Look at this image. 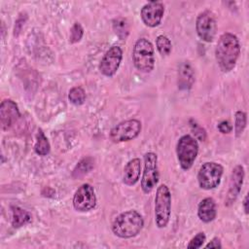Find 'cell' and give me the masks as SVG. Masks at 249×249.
Wrapping results in <instances>:
<instances>
[{
	"label": "cell",
	"instance_id": "6da1fadb",
	"mask_svg": "<svg viewBox=\"0 0 249 249\" xmlns=\"http://www.w3.org/2000/svg\"><path fill=\"white\" fill-rule=\"evenodd\" d=\"M240 54V44L238 38L230 32L222 34L215 48L216 61L222 70L227 73L231 71Z\"/></svg>",
	"mask_w": 249,
	"mask_h": 249
},
{
	"label": "cell",
	"instance_id": "7a4b0ae2",
	"mask_svg": "<svg viewBox=\"0 0 249 249\" xmlns=\"http://www.w3.org/2000/svg\"><path fill=\"white\" fill-rule=\"evenodd\" d=\"M144 226V220L136 210H128L119 214L112 223V231L121 238L136 236Z\"/></svg>",
	"mask_w": 249,
	"mask_h": 249
},
{
	"label": "cell",
	"instance_id": "3957f363",
	"mask_svg": "<svg viewBox=\"0 0 249 249\" xmlns=\"http://www.w3.org/2000/svg\"><path fill=\"white\" fill-rule=\"evenodd\" d=\"M135 68L143 73H150L155 66V51L153 44L146 38H139L132 50Z\"/></svg>",
	"mask_w": 249,
	"mask_h": 249
},
{
	"label": "cell",
	"instance_id": "277c9868",
	"mask_svg": "<svg viewBox=\"0 0 249 249\" xmlns=\"http://www.w3.org/2000/svg\"><path fill=\"white\" fill-rule=\"evenodd\" d=\"M171 215V193L168 187L161 184L158 187L155 196V221L160 229L168 225Z\"/></svg>",
	"mask_w": 249,
	"mask_h": 249
},
{
	"label": "cell",
	"instance_id": "5b68a950",
	"mask_svg": "<svg viewBox=\"0 0 249 249\" xmlns=\"http://www.w3.org/2000/svg\"><path fill=\"white\" fill-rule=\"evenodd\" d=\"M176 154L182 169H190L198 154V143L196 138L189 134L181 136L177 142Z\"/></svg>",
	"mask_w": 249,
	"mask_h": 249
},
{
	"label": "cell",
	"instance_id": "8992f818",
	"mask_svg": "<svg viewBox=\"0 0 249 249\" xmlns=\"http://www.w3.org/2000/svg\"><path fill=\"white\" fill-rule=\"evenodd\" d=\"M224 168L220 163L214 161L204 162L197 173V182L201 189L212 190L219 186Z\"/></svg>",
	"mask_w": 249,
	"mask_h": 249
},
{
	"label": "cell",
	"instance_id": "52a82bcc",
	"mask_svg": "<svg viewBox=\"0 0 249 249\" xmlns=\"http://www.w3.org/2000/svg\"><path fill=\"white\" fill-rule=\"evenodd\" d=\"M160 179L158 157L153 152H148L144 156V170L141 178V189L145 194H150L157 186Z\"/></svg>",
	"mask_w": 249,
	"mask_h": 249
},
{
	"label": "cell",
	"instance_id": "ba28073f",
	"mask_svg": "<svg viewBox=\"0 0 249 249\" xmlns=\"http://www.w3.org/2000/svg\"><path fill=\"white\" fill-rule=\"evenodd\" d=\"M141 128L142 124L139 120H126L121 122L111 129L110 138L115 143L130 141L140 134Z\"/></svg>",
	"mask_w": 249,
	"mask_h": 249
},
{
	"label": "cell",
	"instance_id": "9c48e42d",
	"mask_svg": "<svg viewBox=\"0 0 249 249\" xmlns=\"http://www.w3.org/2000/svg\"><path fill=\"white\" fill-rule=\"evenodd\" d=\"M96 205V196L90 184H83L75 192L73 196V206L76 211L88 212Z\"/></svg>",
	"mask_w": 249,
	"mask_h": 249
},
{
	"label": "cell",
	"instance_id": "30bf717a",
	"mask_svg": "<svg viewBox=\"0 0 249 249\" xmlns=\"http://www.w3.org/2000/svg\"><path fill=\"white\" fill-rule=\"evenodd\" d=\"M196 29L198 37L201 40L207 43L212 42L217 31V23L213 14L209 11L200 13L196 18Z\"/></svg>",
	"mask_w": 249,
	"mask_h": 249
},
{
	"label": "cell",
	"instance_id": "8fae6325",
	"mask_svg": "<svg viewBox=\"0 0 249 249\" xmlns=\"http://www.w3.org/2000/svg\"><path fill=\"white\" fill-rule=\"evenodd\" d=\"M123 58V51L118 46L111 47L103 55L101 58L100 64H99V70L101 74H103L106 77H113L122 62Z\"/></svg>",
	"mask_w": 249,
	"mask_h": 249
},
{
	"label": "cell",
	"instance_id": "7c38bea8",
	"mask_svg": "<svg viewBox=\"0 0 249 249\" xmlns=\"http://www.w3.org/2000/svg\"><path fill=\"white\" fill-rule=\"evenodd\" d=\"M164 6L160 1H152L141 8L140 16L145 25L149 27L158 26L163 17Z\"/></svg>",
	"mask_w": 249,
	"mask_h": 249
},
{
	"label": "cell",
	"instance_id": "4fadbf2b",
	"mask_svg": "<svg viewBox=\"0 0 249 249\" xmlns=\"http://www.w3.org/2000/svg\"><path fill=\"white\" fill-rule=\"evenodd\" d=\"M244 180V168L242 165H236L231 174L229 190L225 198V205L231 206L236 200L238 195L240 194L241 187Z\"/></svg>",
	"mask_w": 249,
	"mask_h": 249
},
{
	"label": "cell",
	"instance_id": "5bb4252c",
	"mask_svg": "<svg viewBox=\"0 0 249 249\" xmlns=\"http://www.w3.org/2000/svg\"><path fill=\"white\" fill-rule=\"evenodd\" d=\"M20 114L17 103L11 99H5L0 105V123L3 130L10 129L19 119Z\"/></svg>",
	"mask_w": 249,
	"mask_h": 249
},
{
	"label": "cell",
	"instance_id": "9a60e30c",
	"mask_svg": "<svg viewBox=\"0 0 249 249\" xmlns=\"http://www.w3.org/2000/svg\"><path fill=\"white\" fill-rule=\"evenodd\" d=\"M140 173L141 161L138 158H134L130 160L124 168L123 182L127 186H133L138 182L140 178Z\"/></svg>",
	"mask_w": 249,
	"mask_h": 249
},
{
	"label": "cell",
	"instance_id": "2e32d148",
	"mask_svg": "<svg viewBox=\"0 0 249 249\" xmlns=\"http://www.w3.org/2000/svg\"><path fill=\"white\" fill-rule=\"evenodd\" d=\"M195 82V72L188 61H184L178 68V88L182 90H188Z\"/></svg>",
	"mask_w": 249,
	"mask_h": 249
},
{
	"label": "cell",
	"instance_id": "e0dca14e",
	"mask_svg": "<svg viewBox=\"0 0 249 249\" xmlns=\"http://www.w3.org/2000/svg\"><path fill=\"white\" fill-rule=\"evenodd\" d=\"M217 215L216 202L212 197L203 198L197 207V216L204 223L212 222Z\"/></svg>",
	"mask_w": 249,
	"mask_h": 249
},
{
	"label": "cell",
	"instance_id": "ac0fdd59",
	"mask_svg": "<svg viewBox=\"0 0 249 249\" xmlns=\"http://www.w3.org/2000/svg\"><path fill=\"white\" fill-rule=\"evenodd\" d=\"M12 226L16 229L24 226L25 224L31 221V214L18 207V206H12Z\"/></svg>",
	"mask_w": 249,
	"mask_h": 249
},
{
	"label": "cell",
	"instance_id": "d6986e66",
	"mask_svg": "<svg viewBox=\"0 0 249 249\" xmlns=\"http://www.w3.org/2000/svg\"><path fill=\"white\" fill-rule=\"evenodd\" d=\"M94 166V160L90 157L83 158L75 166L72 171V177L75 179H80L88 174Z\"/></svg>",
	"mask_w": 249,
	"mask_h": 249
},
{
	"label": "cell",
	"instance_id": "ffe728a7",
	"mask_svg": "<svg viewBox=\"0 0 249 249\" xmlns=\"http://www.w3.org/2000/svg\"><path fill=\"white\" fill-rule=\"evenodd\" d=\"M129 23L124 18H117L113 20V30L121 40H125L129 34Z\"/></svg>",
	"mask_w": 249,
	"mask_h": 249
},
{
	"label": "cell",
	"instance_id": "44dd1931",
	"mask_svg": "<svg viewBox=\"0 0 249 249\" xmlns=\"http://www.w3.org/2000/svg\"><path fill=\"white\" fill-rule=\"evenodd\" d=\"M34 151L39 156H47L51 151V146L46 137L45 133L41 128H39L36 135V143L34 146Z\"/></svg>",
	"mask_w": 249,
	"mask_h": 249
},
{
	"label": "cell",
	"instance_id": "7402d4cb",
	"mask_svg": "<svg viewBox=\"0 0 249 249\" xmlns=\"http://www.w3.org/2000/svg\"><path fill=\"white\" fill-rule=\"evenodd\" d=\"M68 99L72 104H74L76 106L84 104V102L86 100V92H85L84 89L81 87L72 88L69 90Z\"/></svg>",
	"mask_w": 249,
	"mask_h": 249
},
{
	"label": "cell",
	"instance_id": "603a6c76",
	"mask_svg": "<svg viewBox=\"0 0 249 249\" xmlns=\"http://www.w3.org/2000/svg\"><path fill=\"white\" fill-rule=\"evenodd\" d=\"M156 46L159 53L162 56H167L172 50V45L168 37L165 35H159L156 39Z\"/></svg>",
	"mask_w": 249,
	"mask_h": 249
},
{
	"label": "cell",
	"instance_id": "cb8c5ba5",
	"mask_svg": "<svg viewBox=\"0 0 249 249\" xmlns=\"http://www.w3.org/2000/svg\"><path fill=\"white\" fill-rule=\"evenodd\" d=\"M246 124H247L246 114L243 111H237L235 113V119H234V132L236 137H239L242 134V132L246 127Z\"/></svg>",
	"mask_w": 249,
	"mask_h": 249
},
{
	"label": "cell",
	"instance_id": "d4e9b609",
	"mask_svg": "<svg viewBox=\"0 0 249 249\" xmlns=\"http://www.w3.org/2000/svg\"><path fill=\"white\" fill-rule=\"evenodd\" d=\"M84 35V29L82 25L79 22H75L71 29H70V36H69V42L71 44L78 43Z\"/></svg>",
	"mask_w": 249,
	"mask_h": 249
},
{
	"label": "cell",
	"instance_id": "484cf974",
	"mask_svg": "<svg viewBox=\"0 0 249 249\" xmlns=\"http://www.w3.org/2000/svg\"><path fill=\"white\" fill-rule=\"evenodd\" d=\"M189 124H190L191 129L194 132L195 136L198 140H200V141H205V139H206V131H205V129L202 126H200L194 119H190Z\"/></svg>",
	"mask_w": 249,
	"mask_h": 249
},
{
	"label": "cell",
	"instance_id": "4316f807",
	"mask_svg": "<svg viewBox=\"0 0 249 249\" xmlns=\"http://www.w3.org/2000/svg\"><path fill=\"white\" fill-rule=\"evenodd\" d=\"M206 236L204 234V232H198L197 234H196L189 242V244L187 245V247L189 249H197L202 247L203 243L205 242Z\"/></svg>",
	"mask_w": 249,
	"mask_h": 249
},
{
	"label": "cell",
	"instance_id": "83f0119b",
	"mask_svg": "<svg viewBox=\"0 0 249 249\" xmlns=\"http://www.w3.org/2000/svg\"><path fill=\"white\" fill-rule=\"evenodd\" d=\"M218 129H219V131L221 132V133H224V134H226V133H230V132H231V130H232V125L230 124V122H228V121H223V122H221L219 124H218Z\"/></svg>",
	"mask_w": 249,
	"mask_h": 249
},
{
	"label": "cell",
	"instance_id": "f1b7e54d",
	"mask_svg": "<svg viewBox=\"0 0 249 249\" xmlns=\"http://www.w3.org/2000/svg\"><path fill=\"white\" fill-rule=\"evenodd\" d=\"M205 248H222L221 240L218 237H214L205 245Z\"/></svg>",
	"mask_w": 249,
	"mask_h": 249
},
{
	"label": "cell",
	"instance_id": "f546056e",
	"mask_svg": "<svg viewBox=\"0 0 249 249\" xmlns=\"http://www.w3.org/2000/svg\"><path fill=\"white\" fill-rule=\"evenodd\" d=\"M23 22H24V20L22 19V18L21 17H19L18 18V20L16 21V25H15V29H14V35L15 36H18V33L20 32V29H21V27H22V25H23Z\"/></svg>",
	"mask_w": 249,
	"mask_h": 249
},
{
	"label": "cell",
	"instance_id": "4dcf8cb0",
	"mask_svg": "<svg viewBox=\"0 0 249 249\" xmlns=\"http://www.w3.org/2000/svg\"><path fill=\"white\" fill-rule=\"evenodd\" d=\"M247 205H248V195L245 196L244 200H243V208H244V212L246 214H248V206Z\"/></svg>",
	"mask_w": 249,
	"mask_h": 249
}]
</instances>
